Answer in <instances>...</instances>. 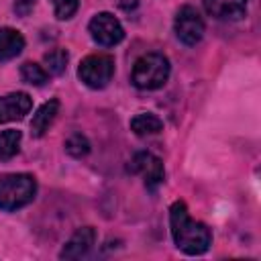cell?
I'll return each instance as SVG.
<instances>
[{
	"instance_id": "10",
	"label": "cell",
	"mask_w": 261,
	"mask_h": 261,
	"mask_svg": "<svg viewBox=\"0 0 261 261\" xmlns=\"http://www.w3.org/2000/svg\"><path fill=\"white\" fill-rule=\"evenodd\" d=\"M204 10L216 20H241L247 14V0H202Z\"/></svg>"
},
{
	"instance_id": "12",
	"label": "cell",
	"mask_w": 261,
	"mask_h": 261,
	"mask_svg": "<svg viewBox=\"0 0 261 261\" xmlns=\"http://www.w3.org/2000/svg\"><path fill=\"white\" fill-rule=\"evenodd\" d=\"M24 49V37L10 27L0 29V63L14 59Z\"/></svg>"
},
{
	"instance_id": "20",
	"label": "cell",
	"mask_w": 261,
	"mask_h": 261,
	"mask_svg": "<svg viewBox=\"0 0 261 261\" xmlns=\"http://www.w3.org/2000/svg\"><path fill=\"white\" fill-rule=\"evenodd\" d=\"M118 6L124 10V12H130L139 6V0H118Z\"/></svg>"
},
{
	"instance_id": "9",
	"label": "cell",
	"mask_w": 261,
	"mask_h": 261,
	"mask_svg": "<svg viewBox=\"0 0 261 261\" xmlns=\"http://www.w3.org/2000/svg\"><path fill=\"white\" fill-rule=\"evenodd\" d=\"M33 106V100L27 92H14L8 96H0V122L20 120L24 114H29Z\"/></svg>"
},
{
	"instance_id": "4",
	"label": "cell",
	"mask_w": 261,
	"mask_h": 261,
	"mask_svg": "<svg viewBox=\"0 0 261 261\" xmlns=\"http://www.w3.org/2000/svg\"><path fill=\"white\" fill-rule=\"evenodd\" d=\"M112 75H114V59L104 53L88 55L77 67V77L92 90L106 88Z\"/></svg>"
},
{
	"instance_id": "3",
	"label": "cell",
	"mask_w": 261,
	"mask_h": 261,
	"mask_svg": "<svg viewBox=\"0 0 261 261\" xmlns=\"http://www.w3.org/2000/svg\"><path fill=\"white\" fill-rule=\"evenodd\" d=\"M169 77V61L161 53H145L141 55L135 65L130 80L139 90H157Z\"/></svg>"
},
{
	"instance_id": "11",
	"label": "cell",
	"mask_w": 261,
	"mask_h": 261,
	"mask_svg": "<svg viewBox=\"0 0 261 261\" xmlns=\"http://www.w3.org/2000/svg\"><path fill=\"white\" fill-rule=\"evenodd\" d=\"M57 112H59V100H49L43 106H39V110L33 114V120H31V135L43 137L53 124Z\"/></svg>"
},
{
	"instance_id": "17",
	"label": "cell",
	"mask_w": 261,
	"mask_h": 261,
	"mask_svg": "<svg viewBox=\"0 0 261 261\" xmlns=\"http://www.w3.org/2000/svg\"><path fill=\"white\" fill-rule=\"evenodd\" d=\"M65 151H67V155H71L75 159H82L90 153V141L82 133H73L65 139Z\"/></svg>"
},
{
	"instance_id": "16",
	"label": "cell",
	"mask_w": 261,
	"mask_h": 261,
	"mask_svg": "<svg viewBox=\"0 0 261 261\" xmlns=\"http://www.w3.org/2000/svg\"><path fill=\"white\" fill-rule=\"evenodd\" d=\"M20 77H22V82H27V84H31V86H43V84L47 82L49 73H47V69H43L39 63L27 61V63H22V67H20Z\"/></svg>"
},
{
	"instance_id": "13",
	"label": "cell",
	"mask_w": 261,
	"mask_h": 261,
	"mask_svg": "<svg viewBox=\"0 0 261 261\" xmlns=\"http://www.w3.org/2000/svg\"><path fill=\"white\" fill-rule=\"evenodd\" d=\"M163 128V120L151 112H141L130 120V130L139 137H147V135H157Z\"/></svg>"
},
{
	"instance_id": "2",
	"label": "cell",
	"mask_w": 261,
	"mask_h": 261,
	"mask_svg": "<svg viewBox=\"0 0 261 261\" xmlns=\"http://www.w3.org/2000/svg\"><path fill=\"white\" fill-rule=\"evenodd\" d=\"M37 194V181L29 173H4L0 175V208L10 212L33 202Z\"/></svg>"
},
{
	"instance_id": "15",
	"label": "cell",
	"mask_w": 261,
	"mask_h": 261,
	"mask_svg": "<svg viewBox=\"0 0 261 261\" xmlns=\"http://www.w3.org/2000/svg\"><path fill=\"white\" fill-rule=\"evenodd\" d=\"M67 61H69V55L65 49H51L43 55V63H45V69L47 73L51 75H61L67 67Z\"/></svg>"
},
{
	"instance_id": "14",
	"label": "cell",
	"mask_w": 261,
	"mask_h": 261,
	"mask_svg": "<svg viewBox=\"0 0 261 261\" xmlns=\"http://www.w3.org/2000/svg\"><path fill=\"white\" fill-rule=\"evenodd\" d=\"M20 139H22V135L16 128H6L0 133V161H8L18 153Z\"/></svg>"
},
{
	"instance_id": "18",
	"label": "cell",
	"mask_w": 261,
	"mask_h": 261,
	"mask_svg": "<svg viewBox=\"0 0 261 261\" xmlns=\"http://www.w3.org/2000/svg\"><path fill=\"white\" fill-rule=\"evenodd\" d=\"M53 4V10H55V16L59 20H67L75 14L77 6H80V0H51Z\"/></svg>"
},
{
	"instance_id": "19",
	"label": "cell",
	"mask_w": 261,
	"mask_h": 261,
	"mask_svg": "<svg viewBox=\"0 0 261 261\" xmlns=\"http://www.w3.org/2000/svg\"><path fill=\"white\" fill-rule=\"evenodd\" d=\"M33 8H35V0H16L14 2V12L18 16H29Z\"/></svg>"
},
{
	"instance_id": "5",
	"label": "cell",
	"mask_w": 261,
	"mask_h": 261,
	"mask_svg": "<svg viewBox=\"0 0 261 261\" xmlns=\"http://www.w3.org/2000/svg\"><path fill=\"white\" fill-rule=\"evenodd\" d=\"M128 171L130 173H137L143 177L145 186L153 192L157 190V186L163 184V177H165V169H163V161L159 157H155L153 153L149 151H139L133 155V159L128 161Z\"/></svg>"
},
{
	"instance_id": "8",
	"label": "cell",
	"mask_w": 261,
	"mask_h": 261,
	"mask_svg": "<svg viewBox=\"0 0 261 261\" xmlns=\"http://www.w3.org/2000/svg\"><path fill=\"white\" fill-rule=\"evenodd\" d=\"M94 241H96V230L92 226H82L63 245L59 257L61 259H82L90 253V249L94 247Z\"/></svg>"
},
{
	"instance_id": "6",
	"label": "cell",
	"mask_w": 261,
	"mask_h": 261,
	"mask_svg": "<svg viewBox=\"0 0 261 261\" xmlns=\"http://www.w3.org/2000/svg\"><path fill=\"white\" fill-rule=\"evenodd\" d=\"M173 29L184 45H196L204 37V20L194 6H181L177 10Z\"/></svg>"
},
{
	"instance_id": "7",
	"label": "cell",
	"mask_w": 261,
	"mask_h": 261,
	"mask_svg": "<svg viewBox=\"0 0 261 261\" xmlns=\"http://www.w3.org/2000/svg\"><path fill=\"white\" fill-rule=\"evenodd\" d=\"M88 31L92 35V39L102 45V47H114L122 41L124 37V31L120 27V22L110 14V12H100L96 14L90 24H88Z\"/></svg>"
},
{
	"instance_id": "1",
	"label": "cell",
	"mask_w": 261,
	"mask_h": 261,
	"mask_svg": "<svg viewBox=\"0 0 261 261\" xmlns=\"http://www.w3.org/2000/svg\"><path fill=\"white\" fill-rule=\"evenodd\" d=\"M169 226H171V237L175 241V247L181 249L188 255H202L208 251L212 243V232L206 224L196 222L188 206L177 200L169 208Z\"/></svg>"
}]
</instances>
